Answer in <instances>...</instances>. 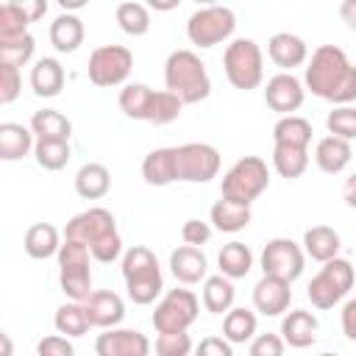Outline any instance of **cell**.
Here are the masks:
<instances>
[{
	"label": "cell",
	"mask_w": 356,
	"mask_h": 356,
	"mask_svg": "<svg viewBox=\"0 0 356 356\" xmlns=\"http://www.w3.org/2000/svg\"><path fill=\"white\" fill-rule=\"evenodd\" d=\"M303 83L312 95L334 106H350L356 100V67L337 44H320L312 53Z\"/></svg>",
	"instance_id": "6da1fadb"
},
{
	"label": "cell",
	"mask_w": 356,
	"mask_h": 356,
	"mask_svg": "<svg viewBox=\"0 0 356 356\" xmlns=\"http://www.w3.org/2000/svg\"><path fill=\"white\" fill-rule=\"evenodd\" d=\"M64 239L86 245L92 259H97L103 264L120 259V253H122V239H120V231H117V220L108 209H100V206L75 214L64 228Z\"/></svg>",
	"instance_id": "7a4b0ae2"
},
{
	"label": "cell",
	"mask_w": 356,
	"mask_h": 356,
	"mask_svg": "<svg viewBox=\"0 0 356 356\" xmlns=\"http://www.w3.org/2000/svg\"><path fill=\"white\" fill-rule=\"evenodd\" d=\"M164 83L167 92L178 95L184 106L200 103L211 92V81L206 72V64L195 50H172L164 61Z\"/></svg>",
	"instance_id": "3957f363"
},
{
	"label": "cell",
	"mask_w": 356,
	"mask_h": 356,
	"mask_svg": "<svg viewBox=\"0 0 356 356\" xmlns=\"http://www.w3.org/2000/svg\"><path fill=\"white\" fill-rule=\"evenodd\" d=\"M122 281L128 289V298L139 306H147L159 298V292L164 289V278H161V267L159 259L150 248L145 245H134L122 253Z\"/></svg>",
	"instance_id": "277c9868"
},
{
	"label": "cell",
	"mask_w": 356,
	"mask_h": 356,
	"mask_svg": "<svg viewBox=\"0 0 356 356\" xmlns=\"http://www.w3.org/2000/svg\"><path fill=\"white\" fill-rule=\"evenodd\" d=\"M270 186V170L259 156H245L239 161H234L220 184V192L225 200L239 203V206H250L264 189Z\"/></svg>",
	"instance_id": "5b68a950"
},
{
	"label": "cell",
	"mask_w": 356,
	"mask_h": 356,
	"mask_svg": "<svg viewBox=\"0 0 356 356\" xmlns=\"http://www.w3.org/2000/svg\"><path fill=\"white\" fill-rule=\"evenodd\" d=\"M222 70L234 89L250 92L264 78V56L253 39H234L222 53Z\"/></svg>",
	"instance_id": "8992f818"
},
{
	"label": "cell",
	"mask_w": 356,
	"mask_h": 356,
	"mask_svg": "<svg viewBox=\"0 0 356 356\" xmlns=\"http://www.w3.org/2000/svg\"><path fill=\"white\" fill-rule=\"evenodd\" d=\"M89 248L72 239H64L58 250V284L61 292L70 300L83 303L95 289H92V267H89Z\"/></svg>",
	"instance_id": "52a82bcc"
},
{
	"label": "cell",
	"mask_w": 356,
	"mask_h": 356,
	"mask_svg": "<svg viewBox=\"0 0 356 356\" xmlns=\"http://www.w3.org/2000/svg\"><path fill=\"white\" fill-rule=\"evenodd\" d=\"M353 281H356L353 264L348 259H339L337 256V259L325 261L320 267V273L309 281L306 295H309V300H312L314 309H331L334 303H339L350 292Z\"/></svg>",
	"instance_id": "ba28073f"
},
{
	"label": "cell",
	"mask_w": 356,
	"mask_h": 356,
	"mask_svg": "<svg viewBox=\"0 0 356 356\" xmlns=\"http://www.w3.org/2000/svg\"><path fill=\"white\" fill-rule=\"evenodd\" d=\"M236 31V17L228 6H203L192 11L186 19V36L197 47H214L225 39H231Z\"/></svg>",
	"instance_id": "9c48e42d"
},
{
	"label": "cell",
	"mask_w": 356,
	"mask_h": 356,
	"mask_svg": "<svg viewBox=\"0 0 356 356\" xmlns=\"http://www.w3.org/2000/svg\"><path fill=\"white\" fill-rule=\"evenodd\" d=\"M197 312H200V300L192 289H170L156 303V312L150 320L159 334H178L197 320Z\"/></svg>",
	"instance_id": "30bf717a"
},
{
	"label": "cell",
	"mask_w": 356,
	"mask_h": 356,
	"mask_svg": "<svg viewBox=\"0 0 356 356\" xmlns=\"http://www.w3.org/2000/svg\"><path fill=\"white\" fill-rule=\"evenodd\" d=\"M131 67H134V53L125 44H103L92 50L86 72L95 86L108 89V86L125 83V78L131 75Z\"/></svg>",
	"instance_id": "8fae6325"
},
{
	"label": "cell",
	"mask_w": 356,
	"mask_h": 356,
	"mask_svg": "<svg viewBox=\"0 0 356 356\" xmlns=\"http://www.w3.org/2000/svg\"><path fill=\"white\" fill-rule=\"evenodd\" d=\"M175 164H178V181L206 184V181L217 178V172H220V153L214 145L189 142V145L175 147Z\"/></svg>",
	"instance_id": "7c38bea8"
},
{
	"label": "cell",
	"mask_w": 356,
	"mask_h": 356,
	"mask_svg": "<svg viewBox=\"0 0 356 356\" xmlns=\"http://www.w3.org/2000/svg\"><path fill=\"white\" fill-rule=\"evenodd\" d=\"M303 264H306V253L292 239L275 236L261 250V273L264 275H275V278L292 284L303 275Z\"/></svg>",
	"instance_id": "4fadbf2b"
},
{
	"label": "cell",
	"mask_w": 356,
	"mask_h": 356,
	"mask_svg": "<svg viewBox=\"0 0 356 356\" xmlns=\"http://www.w3.org/2000/svg\"><path fill=\"white\" fill-rule=\"evenodd\" d=\"M303 97H306L303 81L295 78L292 72H278L264 86V103L281 117H289L292 111H298L303 106Z\"/></svg>",
	"instance_id": "5bb4252c"
},
{
	"label": "cell",
	"mask_w": 356,
	"mask_h": 356,
	"mask_svg": "<svg viewBox=\"0 0 356 356\" xmlns=\"http://www.w3.org/2000/svg\"><path fill=\"white\" fill-rule=\"evenodd\" d=\"M97 356H147L150 339L136 328H106L95 339Z\"/></svg>",
	"instance_id": "9a60e30c"
},
{
	"label": "cell",
	"mask_w": 356,
	"mask_h": 356,
	"mask_svg": "<svg viewBox=\"0 0 356 356\" xmlns=\"http://www.w3.org/2000/svg\"><path fill=\"white\" fill-rule=\"evenodd\" d=\"M292 303V289L289 281H281L275 275H261L253 286V306L256 312H261L264 317H278L284 312H289Z\"/></svg>",
	"instance_id": "2e32d148"
},
{
	"label": "cell",
	"mask_w": 356,
	"mask_h": 356,
	"mask_svg": "<svg viewBox=\"0 0 356 356\" xmlns=\"http://www.w3.org/2000/svg\"><path fill=\"white\" fill-rule=\"evenodd\" d=\"M83 309H86V317L95 328H117L125 317V303L111 289H95L83 300Z\"/></svg>",
	"instance_id": "e0dca14e"
},
{
	"label": "cell",
	"mask_w": 356,
	"mask_h": 356,
	"mask_svg": "<svg viewBox=\"0 0 356 356\" xmlns=\"http://www.w3.org/2000/svg\"><path fill=\"white\" fill-rule=\"evenodd\" d=\"M267 56L275 67L281 70H289L292 67H300L306 58H309V47L306 42L298 36V33H289V31H281V33H273L270 42H267Z\"/></svg>",
	"instance_id": "ac0fdd59"
},
{
	"label": "cell",
	"mask_w": 356,
	"mask_h": 356,
	"mask_svg": "<svg viewBox=\"0 0 356 356\" xmlns=\"http://www.w3.org/2000/svg\"><path fill=\"white\" fill-rule=\"evenodd\" d=\"M170 270L181 284H197L200 278H206L209 270V259L200 248L192 245H181L170 253Z\"/></svg>",
	"instance_id": "d6986e66"
},
{
	"label": "cell",
	"mask_w": 356,
	"mask_h": 356,
	"mask_svg": "<svg viewBox=\"0 0 356 356\" xmlns=\"http://www.w3.org/2000/svg\"><path fill=\"white\" fill-rule=\"evenodd\" d=\"M281 339L289 348H309L317 339V317L306 309L286 312L281 320Z\"/></svg>",
	"instance_id": "ffe728a7"
},
{
	"label": "cell",
	"mask_w": 356,
	"mask_h": 356,
	"mask_svg": "<svg viewBox=\"0 0 356 356\" xmlns=\"http://www.w3.org/2000/svg\"><path fill=\"white\" fill-rule=\"evenodd\" d=\"M142 178L150 186H167L178 181V164H175V147H156L142 159Z\"/></svg>",
	"instance_id": "44dd1931"
},
{
	"label": "cell",
	"mask_w": 356,
	"mask_h": 356,
	"mask_svg": "<svg viewBox=\"0 0 356 356\" xmlns=\"http://www.w3.org/2000/svg\"><path fill=\"white\" fill-rule=\"evenodd\" d=\"M339 248H342V239H339V234H337L334 228H328V225H312V228H306V234H303V253H306L309 259L320 261V264L337 259Z\"/></svg>",
	"instance_id": "7402d4cb"
},
{
	"label": "cell",
	"mask_w": 356,
	"mask_h": 356,
	"mask_svg": "<svg viewBox=\"0 0 356 356\" xmlns=\"http://www.w3.org/2000/svg\"><path fill=\"white\" fill-rule=\"evenodd\" d=\"M31 131H33L36 142H70L72 122L56 108H42V111H33Z\"/></svg>",
	"instance_id": "603a6c76"
},
{
	"label": "cell",
	"mask_w": 356,
	"mask_h": 356,
	"mask_svg": "<svg viewBox=\"0 0 356 356\" xmlns=\"http://www.w3.org/2000/svg\"><path fill=\"white\" fill-rule=\"evenodd\" d=\"M31 89L39 97H56L64 89V67L58 58H39L31 67Z\"/></svg>",
	"instance_id": "cb8c5ba5"
},
{
	"label": "cell",
	"mask_w": 356,
	"mask_h": 356,
	"mask_svg": "<svg viewBox=\"0 0 356 356\" xmlns=\"http://www.w3.org/2000/svg\"><path fill=\"white\" fill-rule=\"evenodd\" d=\"M108 189H111V172L106 164L89 161L75 172V192L83 200H100L108 195Z\"/></svg>",
	"instance_id": "d4e9b609"
},
{
	"label": "cell",
	"mask_w": 356,
	"mask_h": 356,
	"mask_svg": "<svg viewBox=\"0 0 356 356\" xmlns=\"http://www.w3.org/2000/svg\"><path fill=\"white\" fill-rule=\"evenodd\" d=\"M350 156H353L350 142L337 139V136H323V139L317 142V147H314V161H317V167H320L323 172H328V175L342 172V170L350 164Z\"/></svg>",
	"instance_id": "484cf974"
},
{
	"label": "cell",
	"mask_w": 356,
	"mask_h": 356,
	"mask_svg": "<svg viewBox=\"0 0 356 356\" xmlns=\"http://www.w3.org/2000/svg\"><path fill=\"white\" fill-rule=\"evenodd\" d=\"M83 42V19L75 14H58L50 22V44L58 53H75Z\"/></svg>",
	"instance_id": "4316f807"
},
{
	"label": "cell",
	"mask_w": 356,
	"mask_h": 356,
	"mask_svg": "<svg viewBox=\"0 0 356 356\" xmlns=\"http://www.w3.org/2000/svg\"><path fill=\"white\" fill-rule=\"evenodd\" d=\"M33 131L19 122H3L0 125V159L17 161L33 150Z\"/></svg>",
	"instance_id": "83f0119b"
},
{
	"label": "cell",
	"mask_w": 356,
	"mask_h": 356,
	"mask_svg": "<svg viewBox=\"0 0 356 356\" xmlns=\"http://www.w3.org/2000/svg\"><path fill=\"white\" fill-rule=\"evenodd\" d=\"M25 253L31 259H50V256H58L61 250V242H58V231L56 225L50 222H33L28 231H25Z\"/></svg>",
	"instance_id": "f1b7e54d"
},
{
	"label": "cell",
	"mask_w": 356,
	"mask_h": 356,
	"mask_svg": "<svg viewBox=\"0 0 356 356\" xmlns=\"http://www.w3.org/2000/svg\"><path fill=\"white\" fill-rule=\"evenodd\" d=\"M209 222L222 231V234H236L242 228H248L250 222V206H239V203H231L225 197H220L211 211H209Z\"/></svg>",
	"instance_id": "f546056e"
},
{
	"label": "cell",
	"mask_w": 356,
	"mask_h": 356,
	"mask_svg": "<svg viewBox=\"0 0 356 356\" xmlns=\"http://www.w3.org/2000/svg\"><path fill=\"white\" fill-rule=\"evenodd\" d=\"M217 264H220V275H225V278H245L248 273H250V267H253V253H250V248L245 245V242H228V245H222V250H220V256H217Z\"/></svg>",
	"instance_id": "4dcf8cb0"
},
{
	"label": "cell",
	"mask_w": 356,
	"mask_h": 356,
	"mask_svg": "<svg viewBox=\"0 0 356 356\" xmlns=\"http://www.w3.org/2000/svg\"><path fill=\"white\" fill-rule=\"evenodd\" d=\"M234 298H236V289H234L231 278H225V275L206 278V284H203V306H206V312L228 314L234 309Z\"/></svg>",
	"instance_id": "1f68e13d"
},
{
	"label": "cell",
	"mask_w": 356,
	"mask_h": 356,
	"mask_svg": "<svg viewBox=\"0 0 356 356\" xmlns=\"http://www.w3.org/2000/svg\"><path fill=\"white\" fill-rule=\"evenodd\" d=\"M273 142L275 145H289V147H309L312 142V122L306 117L289 114L281 117L273 128Z\"/></svg>",
	"instance_id": "d6a6232c"
},
{
	"label": "cell",
	"mask_w": 356,
	"mask_h": 356,
	"mask_svg": "<svg viewBox=\"0 0 356 356\" xmlns=\"http://www.w3.org/2000/svg\"><path fill=\"white\" fill-rule=\"evenodd\" d=\"M273 167L278 170L281 178H300L309 167V147H289V145H275L273 147Z\"/></svg>",
	"instance_id": "836d02e7"
},
{
	"label": "cell",
	"mask_w": 356,
	"mask_h": 356,
	"mask_svg": "<svg viewBox=\"0 0 356 356\" xmlns=\"http://www.w3.org/2000/svg\"><path fill=\"white\" fill-rule=\"evenodd\" d=\"M53 325H56V331H58L61 337H70V339H72V337H83L92 323H89V317H86L83 303L72 300V303H64V306L56 309Z\"/></svg>",
	"instance_id": "e575fe53"
},
{
	"label": "cell",
	"mask_w": 356,
	"mask_h": 356,
	"mask_svg": "<svg viewBox=\"0 0 356 356\" xmlns=\"http://www.w3.org/2000/svg\"><path fill=\"white\" fill-rule=\"evenodd\" d=\"M222 337L231 345H245L256 337V314L250 309H231L222 317Z\"/></svg>",
	"instance_id": "d590c367"
},
{
	"label": "cell",
	"mask_w": 356,
	"mask_h": 356,
	"mask_svg": "<svg viewBox=\"0 0 356 356\" xmlns=\"http://www.w3.org/2000/svg\"><path fill=\"white\" fill-rule=\"evenodd\" d=\"M114 17H117V25L128 36H145L150 31V11H147L145 3H134V0L120 3L117 11H114Z\"/></svg>",
	"instance_id": "8d00e7d4"
},
{
	"label": "cell",
	"mask_w": 356,
	"mask_h": 356,
	"mask_svg": "<svg viewBox=\"0 0 356 356\" xmlns=\"http://www.w3.org/2000/svg\"><path fill=\"white\" fill-rule=\"evenodd\" d=\"M150 97H153V89L147 83H125L120 89V108L125 117L131 120H145L147 117V106H150Z\"/></svg>",
	"instance_id": "74e56055"
},
{
	"label": "cell",
	"mask_w": 356,
	"mask_h": 356,
	"mask_svg": "<svg viewBox=\"0 0 356 356\" xmlns=\"http://www.w3.org/2000/svg\"><path fill=\"white\" fill-rule=\"evenodd\" d=\"M33 50H36V39L31 33L0 39V64H8V67L19 70L33 58Z\"/></svg>",
	"instance_id": "f35d334b"
},
{
	"label": "cell",
	"mask_w": 356,
	"mask_h": 356,
	"mask_svg": "<svg viewBox=\"0 0 356 356\" xmlns=\"http://www.w3.org/2000/svg\"><path fill=\"white\" fill-rule=\"evenodd\" d=\"M181 108H184V103H181L178 95H172L167 89H161V92L153 89V97H150V106H147V117L145 120L153 122V125H167V122L178 120Z\"/></svg>",
	"instance_id": "ab89813d"
},
{
	"label": "cell",
	"mask_w": 356,
	"mask_h": 356,
	"mask_svg": "<svg viewBox=\"0 0 356 356\" xmlns=\"http://www.w3.org/2000/svg\"><path fill=\"white\" fill-rule=\"evenodd\" d=\"M33 156H36V164H39L42 170L56 172V170L67 167L72 150H70V142H36Z\"/></svg>",
	"instance_id": "60d3db41"
},
{
	"label": "cell",
	"mask_w": 356,
	"mask_h": 356,
	"mask_svg": "<svg viewBox=\"0 0 356 356\" xmlns=\"http://www.w3.org/2000/svg\"><path fill=\"white\" fill-rule=\"evenodd\" d=\"M325 128H328V136H337V139H356V108L353 106H337L328 111L325 117Z\"/></svg>",
	"instance_id": "b9f144b4"
},
{
	"label": "cell",
	"mask_w": 356,
	"mask_h": 356,
	"mask_svg": "<svg viewBox=\"0 0 356 356\" xmlns=\"http://www.w3.org/2000/svg\"><path fill=\"white\" fill-rule=\"evenodd\" d=\"M31 19L22 11V3H3L0 6V39H11V36H22L28 33Z\"/></svg>",
	"instance_id": "7bdbcfd3"
},
{
	"label": "cell",
	"mask_w": 356,
	"mask_h": 356,
	"mask_svg": "<svg viewBox=\"0 0 356 356\" xmlns=\"http://www.w3.org/2000/svg\"><path fill=\"white\" fill-rule=\"evenodd\" d=\"M189 353H192V337L186 331L156 337V356H189Z\"/></svg>",
	"instance_id": "ee69618b"
},
{
	"label": "cell",
	"mask_w": 356,
	"mask_h": 356,
	"mask_svg": "<svg viewBox=\"0 0 356 356\" xmlns=\"http://www.w3.org/2000/svg\"><path fill=\"white\" fill-rule=\"evenodd\" d=\"M22 89V75L17 67H8V64H0V103L8 106L17 100Z\"/></svg>",
	"instance_id": "f6af8a7d"
},
{
	"label": "cell",
	"mask_w": 356,
	"mask_h": 356,
	"mask_svg": "<svg viewBox=\"0 0 356 356\" xmlns=\"http://www.w3.org/2000/svg\"><path fill=\"white\" fill-rule=\"evenodd\" d=\"M36 356H75V348H72L70 337L50 334L36 342Z\"/></svg>",
	"instance_id": "bcb514c9"
},
{
	"label": "cell",
	"mask_w": 356,
	"mask_h": 356,
	"mask_svg": "<svg viewBox=\"0 0 356 356\" xmlns=\"http://www.w3.org/2000/svg\"><path fill=\"white\" fill-rule=\"evenodd\" d=\"M181 239H184V245H192V248L206 245L211 239V225L203 222V220H197V217H189L181 225Z\"/></svg>",
	"instance_id": "7dc6e473"
},
{
	"label": "cell",
	"mask_w": 356,
	"mask_h": 356,
	"mask_svg": "<svg viewBox=\"0 0 356 356\" xmlns=\"http://www.w3.org/2000/svg\"><path fill=\"white\" fill-rule=\"evenodd\" d=\"M284 339L278 334H259L250 339V356H284Z\"/></svg>",
	"instance_id": "c3c4849f"
},
{
	"label": "cell",
	"mask_w": 356,
	"mask_h": 356,
	"mask_svg": "<svg viewBox=\"0 0 356 356\" xmlns=\"http://www.w3.org/2000/svg\"><path fill=\"white\" fill-rule=\"evenodd\" d=\"M195 356H234V350L225 337H203L195 348Z\"/></svg>",
	"instance_id": "681fc988"
},
{
	"label": "cell",
	"mask_w": 356,
	"mask_h": 356,
	"mask_svg": "<svg viewBox=\"0 0 356 356\" xmlns=\"http://www.w3.org/2000/svg\"><path fill=\"white\" fill-rule=\"evenodd\" d=\"M342 334L356 342V298H350L345 306H342Z\"/></svg>",
	"instance_id": "f907efd6"
},
{
	"label": "cell",
	"mask_w": 356,
	"mask_h": 356,
	"mask_svg": "<svg viewBox=\"0 0 356 356\" xmlns=\"http://www.w3.org/2000/svg\"><path fill=\"white\" fill-rule=\"evenodd\" d=\"M22 11H25V17L31 22H36V19H42L47 14V3L44 0H31V3H22Z\"/></svg>",
	"instance_id": "816d5d0a"
},
{
	"label": "cell",
	"mask_w": 356,
	"mask_h": 356,
	"mask_svg": "<svg viewBox=\"0 0 356 356\" xmlns=\"http://www.w3.org/2000/svg\"><path fill=\"white\" fill-rule=\"evenodd\" d=\"M339 17L350 31H356V0H342L339 3Z\"/></svg>",
	"instance_id": "f5cc1de1"
},
{
	"label": "cell",
	"mask_w": 356,
	"mask_h": 356,
	"mask_svg": "<svg viewBox=\"0 0 356 356\" xmlns=\"http://www.w3.org/2000/svg\"><path fill=\"white\" fill-rule=\"evenodd\" d=\"M342 200H345L350 209H356V172L345 178V184H342Z\"/></svg>",
	"instance_id": "db71d44e"
},
{
	"label": "cell",
	"mask_w": 356,
	"mask_h": 356,
	"mask_svg": "<svg viewBox=\"0 0 356 356\" xmlns=\"http://www.w3.org/2000/svg\"><path fill=\"white\" fill-rule=\"evenodd\" d=\"M3 339V356H14V348H11V337L8 334H0Z\"/></svg>",
	"instance_id": "11a10c76"
},
{
	"label": "cell",
	"mask_w": 356,
	"mask_h": 356,
	"mask_svg": "<svg viewBox=\"0 0 356 356\" xmlns=\"http://www.w3.org/2000/svg\"><path fill=\"white\" fill-rule=\"evenodd\" d=\"M61 8H83V0H61Z\"/></svg>",
	"instance_id": "9f6ffc18"
},
{
	"label": "cell",
	"mask_w": 356,
	"mask_h": 356,
	"mask_svg": "<svg viewBox=\"0 0 356 356\" xmlns=\"http://www.w3.org/2000/svg\"><path fill=\"white\" fill-rule=\"evenodd\" d=\"M320 356H337V353H320Z\"/></svg>",
	"instance_id": "6f0895ef"
}]
</instances>
